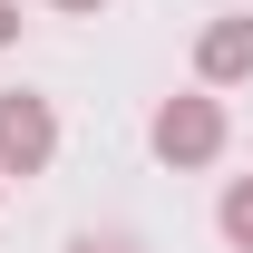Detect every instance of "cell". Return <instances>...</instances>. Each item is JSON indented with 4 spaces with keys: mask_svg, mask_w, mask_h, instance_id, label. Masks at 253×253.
<instances>
[{
    "mask_svg": "<svg viewBox=\"0 0 253 253\" xmlns=\"http://www.w3.org/2000/svg\"><path fill=\"white\" fill-rule=\"evenodd\" d=\"M59 166V107L49 97H30V88H0V175H49Z\"/></svg>",
    "mask_w": 253,
    "mask_h": 253,
    "instance_id": "cell-2",
    "label": "cell"
},
{
    "mask_svg": "<svg viewBox=\"0 0 253 253\" xmlns=\"http://www.w3.org/2000/svg\"><path fill=\"white\" fill-rule=\"evenodd\" d=\"M0 185H10V175H0Z\"/></svg>",
    "mask_w": 253,
    "mask_h": 253,
    "instance_id": "cell-8",
    "label": "cell"
},
{
    "mask_svg": "<svg viewBox=\"0 0 253 253\" xmlns=\"http://www.w3.org/2000/svg\"><path fill=\"white\" fill-rule=\"evenodd\" d=\"M244 78H253V20L224 10V20H205V39H195V88H244Z\"/></svg>",
    "mask_w": 253,
    "mask_h": 253,
    "instance_id": "cell-3",
    "label": "cell"
},
{
    "mask_svg": "<svg viewBox=\"0 0 253 253\" xmlns=\"http://www.w3.org/2000/svg\"><path fill=\"white\" fill-rule=\"evenodd\" d=\"M49 10H68V20H97V10H107V0H49Z\"/></svg>",
    "mask_w": 253,
    "mask_h": 253,
    "instance_id": "cell-6",
    "label": "cell"
},
{
    "mask_svg": "<svg viewBox=\"0 0 253 253\" xmlns=\"http://www.w3.org/2000/svg\"><path fill=\"white\" fill-rule=\"evenodd\" d=\"M214 224H224V244H234V253H253V175H234V185H224Z\"/></svg>",
    "mask_w": 253,
    "mask_h": 253,
    "instance_id": "cell-4",
    "label": "cell"
},
{
    "mask_svg": "<svg viewBox=\"0 0 253 253\" xmlns=\"http://www.w3.org/2000/svg\"><path fill=\"white\" fill-rule=\"evenodd\" d=\"M146 146H156V166H214L224 156V97L214 88H185V97H166L156 117H146Z\"/></svg>",
    "mask_w": 253,
    "mask_h": 253,
    "instance_id": "cell-1",
    "label": "cell"
},
{
    "mask_svg": "<svg viewBox=\"0 0 253 253\" xmlns=\"http://www.w3.org/2000/svg\"><path fill=\"white\" fill-rule=\"evenodd\" d=\"M78 253H136V244H78Z\"/></svg>",
    "mask_w": 253,
    "mask_h": 253,
    "instance_id": "cell-7",
    "label": "cell"
},
{
    "mask_svg": "<svg viewBox=\"0 0 253 253\" xmlns=\"http://www.w3.org/2000/svg\"><path fill=\"white\" fill-rule=\"evenodd\" d=\"M10 39H20V0H0V49H10Z\"/></svg>",
    "mask_w": 253,
    "mask_h": 253,
    "instance_id": "cell-5",
    "label": "cell"
}]
</instances>
